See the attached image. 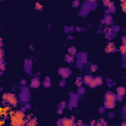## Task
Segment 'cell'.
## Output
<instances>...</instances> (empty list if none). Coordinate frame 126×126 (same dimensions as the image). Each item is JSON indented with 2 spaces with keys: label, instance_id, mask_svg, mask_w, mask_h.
Here are the masks:
<instances>
[{
  "label": "cell",
  "instance_id": "9c48e42d",
  "mask_svg": "<svg viewBox=\"0 0 126 126\" xmlns=\"http://www.w3.org/2000/svg\"><path fill=\"white\" fill-rule=\"evenodd\" d=\"M57 125H59V126H76V123H75V120H73V119L63 117V119L59 120V123H57Z\"/></svg>",
  "mask_w": 126,
  "mask_h": 126
},
{
  "label": "cell",
  "instance_id": "d6986e66",
  "mask_svg": "<svg viewBox=\"0 0 126 126\" xmlns=\"http://www.w3.org/2000/svg\"><path fill=\"white\" fill-rule=\"evenodd\" d=\"M107 12H109V13H114V12H116V6H114L113 3H110V4L107 6Z\"/></svg>",
  "mask_w": 126,
  "mask_h": 126
},
{
  "label": "cell",
  "instance_id": "836d02e7",
  "mask_svg": "<svg viewBox=\"0 0 126 126\" xmlns=\"http://www.w3.org/2000/svg\"><path fill=\"white\" fill-rule=\"evenodd\" d=\"M122 44L126 46V37H122Z\"/></svg>",
  "mask_w": 126,
  "mask_h": 126
},
{
  "label": "cell",
  "instance_id": "52a82bcc",
  "mask_svg": "<svg viewBox=\"0 0 126 126\" xmlns=\"http://www.w3.org/2000/svg\"><path fill=\"white\" fill-rule=\"evenodd\" d=\"M69 97H70V100H69V107H70V109L76 107V106H78V100H79V95L75 94V93H70V94H69Z\"/></svg>",
  "mask_w": 126,
  "mask_h": 126
},
{
  "label": "cell",
  "instance_id": "f546056e",
  "mask_svg": "<svg viewBox=\"0 0 126 126\" xmlns=\"http://www.w3.org/2000/svg\"><path fill=\"white\" fill-rule=\"evenodd\" d=\"M72 60H73V57H72V54H69V56H66V62H72Z\"/></svg>",
  "mask_w": 126,
  "mask_h": 126
},
{
  "label": "cell",
  "instance_id": "6da1fadb",
  "mask_svg": "<svg viewBox=\"0 0 126 126\" xmlns=\"http://www.w3.org/2000/svg\"><path fill=\"white\" fill-rule=\"evenodd\" d=\"M25 123H27V119H25V113L22 110L13 111L10 114V125L12 126H25Z\"/></svg>",
  "mask_w": 126,
  "mask_h": 126
},
{
  "label": "cell",
  "instance_id": "e0dca14e",
  "mask_svg": "<svg viewBox=\"0 0 126 126\" xmlns=\"http://www.w3.org/2000/svg\"><path fill=\"white\" fill-rule=\"evenodd\" d=\"M111 22H113V18H111L110 15H106V18L103 19V24H107V25H110Z\"/></svg>",
  "mask_w": 126,
  "mask_h": 126
},
{
  "label": "cell",
  "instance_id": "30bf717a",
  "mask_svg": "<svg viewBox=\"0 0 126 126\" xmlns=\"http://www.w3.org/2000/svg\"><path fill=\"white\" fill-rule=\"evenodd\" d=\"M125 94H126L125 87H117V90H116V98H117V101H122L125 98Z\"/></svg>",
  "mask_w": 126,
  "mask_h": 126
},
{
  "label": "cell",
  "instance_id": "4fadbf2b",
  "mask_svg": "<svg viewBox=\"0 0 126 126\" xmlns=\"http://www.w3.org/2000/svg\"><path fill=\"white\" fill-rule=\"evenodd\" d=\"M24 69H25V72H27L28 75H31L32 73V60L27 59V60H25V64H24Z\"/></svg>",
  "mask_w": 126,
  "mask_h": 126
},
{
  "label": "cell",
  "instance_id": "ba28073f",
  "mask_svg": "<svg viewBox=\"0 0 126 126\" xmlns=\"http://www.w3.org/2000/svg\"><path fill=\"white\" fill-rule=\"evenodd\" d=\"M84 82H85V85H88L90 88H95V84H94V76L93 75H90V73H87L85 76H84V79H82Z\"/></svg>",
  "mask_w": 126,
  "mask_h": 126
},
{
  "label": "cell",
  "instance_id": "e575fe53",
  "mask_svg": "<svg viewBox=\"0 0 126 126\" xmlns=\"http://www.w3.org/2000/svg\"><path fill=\"white\" fill-rule=\"evenodd\" d=\"M64 85H66V82H64V79H63V81H60V87H64Z\"/></svg>",
  "mask_w": 126,
  "mask_h": 126
},
{
  "label": "cell",
  "instance_id": "5b68a950",
  "mask_svg": "<svg viewBox=\"0 0 126 126\" xmlns=\"http://www.w3.org/2000/svg\"><path fill=\"white\" fill-rule=\"evenodd\" d=\"M76 56V67H79V69H82L85 64H87V54L85 53H76L75 54Z\"/></svg>",
  "mask_w": 126,
  "mask_h": 126
},
{
  "label": "cell",
  "instance_id": "cb8c5ba5",
  "mask_svg": "<svg viewBox=\"0 0 126 126\" xmlns=\"http://www.w3.org/2000/svg\"><path fill=\"white\" fill-rule=\"evenodd\" d=\"M122 66L126 67V54H122Z\"/></svg>",
  "mask_w": 126,
  "mask_h": 126
},
{
  "label": "cell",
  "instance_id": "83f0119b",
  "mask_svg": "<svg viewBox=\"0 0 126 126\" xmlns=\"http://www.w3.org/2000/svg\"><path fill=\"white\" fill-rule=\"evenodd\" d=\"M120 1H122V10L126 12V0H120Z\"/></svg>",
  "mask_w": 126,
  "mask_h": 126
},
{
  "label": "cell",
  "instance_id": "2e32d148",
  "mask_svg": "<svg viewBox=\"0 0 126 126\" xmlns=\"http://www.w3.org/2000/svg\"><path fill=\"white\" fill-rule=\"evenodd\" d=\"M103 81H104V79H103L101 76H95V78H94V84H95V87H100V85L103 84Z\"/></svg>",
  "mask_w": 126,
  "mask_h": 126
},
{
  "label": "cell",
  "instance_id": "277c9868",
  "mask_svg": "<svg viewBox=\"0 0 126 126\" xmlns=\"http://www.w3.org/2000/svg\"><path fill=\"white\" fill-rule=\"evenodd\" d=\"M3 101L9 106V107H15L18 104V98L13 93H4L3 94Z\"/></svg>",
  "mask_w": 126,
  "mask_h": 126
},
{
  "label": "cell",
  "instance_id": "5bb4252c",
  "mask_svg": "<svg viewBox=\"0 0 126 126\" xmlns=\"http://www.w3.org/2000/svg\"><path fill=\"white\" fill-rule=\"evenodd\" d=\"M40 85H41V81H40V78H38V76L32 78L31 82H30V87H31V88H38Z\"/></svg>",
  "mask_w": 126,
  "mask_h": 126
},
{
  "label": "cell",
  "instance_id": "8fae6325",
  "mask_svg": "<svg viewBox=\"0 0 126 126\" xmlns=\"http://www.w3.org/2000/svg\"><path fill=\"white\" fill-rule=\"evenodd\" d=\"M70 73H72V70H70L69 67H60V69H59V75L62 76L63 79L69 78V76H70Z\"/></svg>",
  "mask_w": 126,
  "mask_h": 126
},
{
  "label": "cell",
  "instance_id": "3957f363",
  "mask_svg": "<svg viewBox=\"0 0 126 126\" xmlns=\"http://www.w3.org/2000/svg\"><path fill=\"white\" fill-rule=\"evenodd\" d=\"M95 6H97V1H90V0H87V1L82 4V7H81L79 15H81V16H87L93 9H95Z\"/></svg>",
  "mask_w": 126,
  "mask_h": 126
},
{
  "label": "cell",
  "instance_id": "4dcf8cb0",
  "mask_svg": "<svg viewBox=\"0 0 126 126\" xmlns=\"http://www.w3.org/2000/svg\"><path fill=\"white\" fill-rule=\"evenodd\" d=\"M35 9H38V10H41V9H43V6H41L40 3H37V4H35Z\"/></svg>",
  "mask_w": 126,
  "mask_h": 126
},
{
  "label": "cell",
  "instance_id": "44dd1931",
  "mask_svg": "<svg viewBox=\"0 0 126 126\" xmlns=\"http://www.w3.org/2000/svg\"><path fill=\"white\" fill-rule=\"evenodd\" d=\"M50 84H51V79H50V78L47 76V78L44 79V82H43V85H44L46 88H48V87H50Z\"/></svg>",
  "mask_w": 126,
  "mask_h": 126
},
{
  "label": "cell",
  "instance_id": "603a6c76",
  "mask_svg": "<svg viewBox=\"0 0 126 126\" xmlns=\"http://www.w3.org/2000/svg\"><path fill=\"white\" fill-rule=\"evenodd\" d=\"M64 107H66V103H64V101L59 104V113H62V111H63V109H64Z\"/></svg>",
  "mask_w": 126,
  "mask_h": 126
},
{
  "label": "cell",
  "instance_id": "484cf974",
  "mask_svg": "<svg viewBox=\"0 0 126 126\" xmlns=\"http://www.w3.org/2000/svg\"><path fill=\"white\" fill-rule=\"evenodd\" d=\"M119 50H120V53H122V54H126V46H123V44H122Z\"/></svg>",
  "mask_w": 126,
  "mask_h": 126
},
{
  "label": "cell",
  "instance_id": "d6a6232c",
  "mask_svg": "<svg viewBox=\"0 0 126 126\" xmlns=\"http://www.w3.org/2000/svg\"><path fill=\"white\" fill-rule=\"evenodd\" d=\"M109 117L113 119V117H114V113H113V111H109Z\"/></svg>",
  "mask_w": 126,
  "mask_h": 126
},
{
  "label": "cell",
  "instance_id": "7402d4cb",
  "mask_svg": "<svg viewBox=\"0 0 126 126\" xmlns=\"http://www.w3.org/2000/svg\"><path fill=\"white\" fill-rule=\"evenodd\" d=\"M78 87H79V88H78V93H76V94H78V95H82L84 93H85V88H84L82 85H78Z\"/></svg>",
  "mask_w": 126,
  "mask_h": 126
},
{
  "label": "cell",
  "instance_id": "74e56055",
  "mask_svg": "<svg viewBox=\"0 0 126 126\" xmlns=\"http://www.w3.org/2000/svg\"><path fill=\"white\" fill-rule=\"evenodd\" d=\"M103 1H104V0H103Z\"/></svg>",
  "mask_w": 126,
  "mask_h": 126
},
{
  "label": "cell",
  "instance_id": "ffe728a7",
  "mask_svg": "<svg viewBox=\"0 0 126 126\" xmlns=\"http://www.w3.org/2000/svg\"><path fill=\"white\" fill-rule=\"evenodd\" d=\"M35 125H37V122H35V119H34V117H31L30 120L27 119V123H25V126H35Z\"/></svg>",
  "mask_w": 126,
  "mask_h": 126
},
{
  "label": "cell",
  "instance_id": "7c38bea8",
  "mask_svg": "<svg viewBox=\"0 0 126 126\" xmlns=\"http://www.w3.org/2000/svg\"><path fill=\"white\" fill-rule=\"evenodd\" d=\"M116 32H117V27H107V30H106V35H107V38H113L114 35H116Z\"/></svg>",
  "mask_w": 126,
  "mask_h": 126
},
{
  "label": "cell",
  "instance_id": "8d00e7d4",
  "mask_svg": "<svg viewBox=\"0 0 126 126\" xmlns=\"http://www.w3.org/2000/svg\"><path fill=\"white\" fill-rule=\"evenodd\" d=\"M90 1H97V0H90Z\"/></svg>",
  "mask_w": 126,
  "mask_h": 126
},
{
  "label": "cell",
  "instance_id": "f1b7e54d",
  "mask_svg": "<svg viewBox=\"0 0 126 126\" xmlns=\"http://www.w3.org/2000/svg\"><path fill=\"white\" fill-rule=\"evenodd\" d=\"M122 117H123V120L126 122V107H123V110H122Z\"/></svg>",
  "mask_w": 126,
  "mask_h": 126
},
{
  "label": "cell",
  "instance_id": "d590c367",
  "mask_svg": "<svg viewBox=\"0 0 126 126\" xmlns=\"http://www.w3.org/2000/svg\"><path fill=\"white\" fill-rule=\"evenodd\" d=\"M122 126H126V122H122Z\"/></svg>",
  "mask_w": 126,
  "mask_h": 126
},
{
  "label": "cell",
  "instance_id": "d4e9b609",
  "mask_svg": "<svg viewBox=\"0 0 126 126\" xmlns=\"http://www.w3.org/2000/svg\"><path fill=\"white\" fill-rule=\"evenodd\" d=\"M69 54H76V48L75 47H69Z\"/></svg>",
  "mask_w": 126,
  "mask_h": 126
},
{
  "label": "cell",
  "instance_id": "4316f807",
  "mask_svg": "<svg viewBox=\"0 0 126 126\" xmlns=\"http://www.w3.org/2000/svg\"><path fill=\"white\" fill-rule=\"evenodd\" d=\"M72 6H73V7H79V6H81V3H79L78 0H73V3H72Z\"/></svg>",
  "mask_w": 126,
  "mask_h": 126
},
{
  "label": "cell",
  "instance_id": "1f68e13d",
  "mask_svg": "<svg viewBox=\"0 0 126 126\" xmlns=\"http://www.w3.org/2000/svg\"><path fill=\"white\" fill-rule=\"evenodd\" d=\"M72 30H73L72 27H66V28H64V31H66V32H70V31H72Z\"/></svg>",
  "mask_w": 126,
  "mask_h": 126
},
{
  "label": "cell",
  "instance_id": "9a60e30c",
  "mask_svg": "<svg viewBox=\"0 0 126 126\" xmlns=\"http://www.w3.org/2000/svg\"><path fill=\"white\" fill-rule=\"evenodd\" d=\"M106 51H107V53H114V51H116V46H114V43H109V44L106 46Z\"/></svg>",
  "mask_w": 126,
  "mask_h": 126
},
{
  "label": "cell",
  "instance_id": "8992f818",
  "mask_svg": "<svg viewBox=\"0 0 126 126\" xmlns=\"http://www.w3.org/2000/svg\"><path fill=\"white\" fill-rule=\"evenodd\" d=\"M30 97H31V94H30V90L27 88V87H22L21 88V93H19V100L21 101H24V103H27L28 100H30Z\"/></svg>",
  "mask_w": 126,
  "mask_h": 126
},
{
  "label": "cell",
  "instance_id": "ac0fdd59",
  "mask_svg": "<svg viewBox=\"0 0 126 126\" xmlns=\"http://www.w3.org/2000/svg\"><path fill=\"white\" fill-rule=\"evenodd\" d=\"M9 111V107H0V117H4Z\"/></svg>",
  "mask_w": 126,
  "mask_h": 126
},
{
  "label": "cell",
  "instance_id": "7a4b0ae2",
  "mask_svg": "<svg viewBox=\"0 0 126 126\" xmlns=\"http://www.w3.org/2000/svg\"><path fill=\"white\" fill-rule=\"evenodd\" d=\"M116 103H117L116 94H114V93H111V91H107L106 95H104V107H106V109L113 110V109H114V106H116Z\"/></svg>",
  "mask_w": 126,
  "mask_h": 126
}]
</instances>
